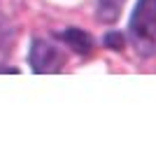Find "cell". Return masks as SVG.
Returning <instances> with one entry per match:
<instances>
[{
	"instance_id": "obj_1",
	"label": "cell",
	"mask_w": 156,
	"mask_h": 147,
	"mask_svg": "<svg viewBox=\"0 0 156 147\" xmlns=\"http://www.w3.org/2000/svg\"><path fill=\"white\" fill-rule=\"evenodd\" d=\"M130 35L140 54L156 51V0H137L130 17Z\"/></svg>"
},
{
	"instance_id": "obj_2",
	"label": "cell",
	"mask_w": 156,
	"mask_h": 147,
	"mask_svg": "<svg viewBox=\"0 0 156 147\" xmlns=\"http://www.w3.org/2000/svg\"><path fill=\"white\" fill-rule=\"evenodd\" d=\"M28 61H30L33 70L44 75V72H58L63 68V56L56 47H51L44 40H35L30 47V54H28Z\"/></svg>"
},
{
	"instance_id": "obj_3",
	"label": "cell",
	"mask_w": 156,
	"mask_h": 147,
	"mask_svg": "<svg viewBox=\"0 0 156 147\" xmlns=\"http://www.w3.org/2000/svg\"><path fill=\"white\" fill-rule=\"evenodd\" d=\"M61 38L68 42V47L72 51H77L79 56H89L91 49H93V40L84 31H79V28H68V31L61 33Z\"/></svg>"
},
{
	"instance_id": "obj_4",
	"label": "cell",
	"mask_w": 156,
	"mask_h": 147,
	"mask_svg": "<svg viewBox=\"0 0 156 147\" xmlns=\"http://www.w3.org/2000/svg\"><path fill=\"white\" fill-rule=\"evenodd\" d=\"M126 0H98V19L105 24H114L124 9Z\"/></svg>"
},
{
	"instance_id": "obj_5",
	"label": "cell",
	"mask_w": 156,
	"mask_h": 147,
	"mask_svg": "<svg viewBox=\"0 0 156 147\" xmlns=\"http://www.w3.org/2000/svg\"><path fill=\"white\" fill-rule=\"evenodd\" d=\"M124 35H121V33H107V35H105V47H112V49L114 51H121L124 49Z\"/></svg>"
}]
</instances>
